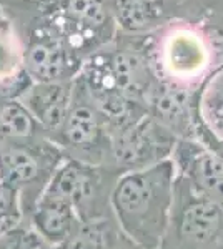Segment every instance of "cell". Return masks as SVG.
Listing matches in <instances>:
<instances>
[{"instance_id":"9","label":"cell","mask_w":223,"mask_h":249,"mask_svg":"<svg viewBox=\"0 0 223 249\" xmlns=\"http://www.w3.org/2000/svg\"><path fill=\"white\" fill-rule=\"evenodd\" d=\"M178 140L148 115L112 135L113 168L120 173L143 170L172 158Z\"/></svg>"},{"instance_id":"8","label":"cell","mask_w":223,"mask_h":249,"mask_svg":"<svg viewBox=\"0 0 223 249\" xmlns=\"http://www.w3.org/2000/svg\"><path fill=\"white\" fill-rule=\"evenodd\" d=\"M39 10L83 62L119 35L110 0H57Z\"/></svg>"},{"instance_id":"19","label":"cell","mask_w":223,"mask_h":249,"mask_svg":"<svg viewBox=\"0 0 223 249\" xmlns=\"http://www.w3.org/2000/svg\"><path fill=\"white\" fill-rule=\"evenodd\" d=\"M22 219L19 196L14 190L0 183V232Z\"/></svg>"},{"instance_id":"4","label":"cell","mask_w":223,"mask_h":249,"mask_svg":"<svg viewBox=\"0 0 223 249\" xmlns=\"http://www.w3.org/2000/svg\"><path fill=\"white\" fill-rule=\"evenodd\" d=\"M158 249H223V204L177 175L168 226Z\"/></svg>"},{"instance_id":"18","label":"cell","mask_w":223,"mask_h":249,"mask_svg":"<svg viewBox=\"0 0 223 249\" xmlns=\"http://www.w3.org/2000/svg\"><path fill=\"white\" fill-rule=\"evenodd\" d=\"M47 246L28 221L20 219L0 232V249H42Z\"/></svg>"},{"instance_id":"6","label":"cell","mask_w":223,"mask_h":249,"mask_svg":"<svg viewBox=\"0 0 223 249\" xmlns=\"http://www.w3.org/2000/svg\"><path fill=\"white\" fill-rule=\"evenodd\" d=\"M54 143L62 150L65 158L92 166L113 168L108 124L79 77L74 80L65 122Z\"/></svg>"},{"instance_id":"7","label":"cell","mask_w":223,"mask_h":249,"mask_svg":"<svg viewBox=\"0 0 223 249\" xmlns=\"http://www.w3.org/2000/svg\"><path fill=\"white\" fill-rule=\"evenodd\" d=\"M120 171L92 166L65 158L57 168L43 195L54 196L74 208L82 221L108 218L112 214V191Z\"/></svg>"},{"instance_id":"22","label":"cell","mask_w":223,"mask_h":249,"mask_svg":"<svg viewBox=\"0 0 223 249\" xmlns=\"http://www.w3.org/2000/svg\"><path fill=\"white\" fill-rule=\"evenodd\" d=\"M5 5H15V3H20V2H23V0H2Z\"/></svg>"},{"instance_id":"21","label":"cell","mask_w":223,"mask_h":249,"mask_svg":"<svg viewBox=\"0 0 223 249\" xmlns=\"http://www.w3.org/2000/svg\"><path fill=\"white\" fill-rule=\"evenodd\" d=\"M119 249H143V248L137 246V244H133L132 241H128L127 238H125L123 241H122V244H120Z\"/></svg>"},{"instance_id":"12","label":"cell","mask_w":223,"mask_h":249,"mask_svg":"<svg viewBox=\"0 0 223 249\" xmlns=\"http://www.w3.org/2000/svg\"><path fill=\"white\" fill-rule=\"evenodd\" d=\"M182 0H110L117 29L125 35H150L175 18Z\"/></svg>"},{"instance_id":"16","label":"cell","mask_w":223,"mask_h":249,"mask_svg":"<svg viewBox=\"0 0 223 249\" xmlns=\"http://www.w3.org/2000/svg\"><path fill=\"white\" fill-rule=\"evenodd\" d=\"M0 140L37 142L48 138L43 128L19 98L0 95Z\"/></svg>"},{"instance_id":"17","label":"cell","mask_w":223,"mask_h":249,"mask_svg":"<svg viewBox=\"0 0 223 249\" xmlns=\"http://www.w3.org/2000/svg\"><path fill=\"white\" fill-rule=\"evenodd\" d=\"M125 236L113 216L82 221L62 246L54 249H119Z\"/></svg>"},{"instance_id":"3","label":"cell","mask_w":223,"mask_h":249,"mask_svg":"<svg viewBox=\"0 0 223 249\" xmlns=\"http://www.w3.org/2000/svg\"><path fill=\"white\" fill-rule=\"evenodd\" d=\"M12 18L22 23L15 27L22 38L23 71L32 83H68L79 77L83 60L67 45L42 10L35 7V14L28 18L23 14H12Z\"/></svg>"},{"instance_id":"23","label":"cell","mask_w":223,"mask_h":249,"mask_svg":"<svg viewBox=\"0 0 223 249\" xmlns=\"http://www.w3.org/2000/svg\"><path fill=\"white\" fill-rule=\"evenodd\" d=\"M3 14H5V3H3L2 0H0V18L3 17Z\"/></svg>"},{"instance_id":"20","label":"cell","mask_w":223,"mask_h":249,"mask_svg":"<svg viewBox=\"0 0 223 249\" xmlns=\"http://www.w3.org/2000/svg\"><path fill=\"white\" fill-rule=\"evenodd\" d=\"M25 2L32 3V5H35L37 9H45V7L52 5V3L57 2V0H25Z\"/></svg>"},{"instance_id":"13","label":"cell","mask_w":223,"mask_h":249,"mask_svg":"<svg viewBox=\"0 0 223 249\" xmlns=\"http://www.w3.org/2000/svg\"><path fill=\"white\" fill-rule=\"evenodd\" d=\"M74 82L68 83H32L20 93L19 100L25 105L47 138L54 142L62 128L72 98Z\"/></svg>"},{"instance_id":"15","label":"cell","mask_w":223,"mask_h":249,"mask_svg":"<svg viewBox=\"0 0 223 249\" xmlns=\"http://www.w3.org/2000/svg\"><path fill=\"white\" fill-rule=\"evenodd\" d=\"M25 221L50 248L62 246L82 223L70 204L48 195H42Z\"/></svg>"},{"instance_id":"5","label":"cell","mask_w":223,"mask_h":249,"mask_svg":"<svg viewBox=\"0 0 223 249\" xmlns=\"http://www.w3.org/2000/svg\"><path fill=\"white\" fill-rule=\"evenodd\" d=\"M63 160L65 155L50 140H0V183L17 193L23 221L30 216Z\"/></svg>"},{"instance_id":"14","label":"cell","mask_w":223,"mask_h":249,"mask_svg":"<svg viewBox=\"0 0 223 249\" xmlns=\"http://www.w3.org/2000/svg\"><path fill=\"white\" fill-rule=\"evenodd\" d=\"M197 140L223 156V65L206 77L195 93Z\"/></svg>"},{"instance_id":"11","label":"cell","mask_w":223,"mask_h":249,"mask_svg":"<svg viewBox=\"0 0 223 249\" xmlns=\"http://www.w3.org/2000/svg\"><path fill=\"white\" fill-rule=\"evenodd\" d=\"M195 93L157 78L145 100V110L177 140L197 138Z\"/></svg>"},{"instance_id":"1","label":"cell","mask_w":223,"mask_h":249,"mask_svg":"<svg viewBox=\"0 0 223 249\" xmlns=\"http://www.w3.org/2000/svg\"><path fill=\"white\" fill-rule=\"evenodd\" d=\"M172 160L120 173L112 191V214L122 234L143 249H158L165 236L175 195Z\"/></svg>"},{"instance_id":"10","label":"cell","mask_w":223,"mask_h":249,"mask_svg":"<svg viewBox=\"0 0 223 249\" xmlns=\"http://www.w3.org/2000/svg\"><path fill=\"white\" fill-rule=\"evenodd\" d=\"M178 176L197 191L223 204V156L197 138L178 140L172 153Z\"/></svg>"},{"instance_id":"24","label":"cell","mask_w":223,"mask_h":249,"mask_svg":"<svg viewBox=\"0 0 223 249\" xmlns=\"http://www.w3.org/2000/svg\"><path fill=\"white\" fill-rule=\"evenodd\" d=\"M42 249H54V248H50V246H43Z\"/></svg>"},{"instance_id":"2","label":"cell","mask_w":223,"mask_h":249,"mask_svg":"<svg viewBox=\"0 0 223 249\" xmlns=\"http://www.w3.org/2000/svg\"><path fill=\"white\" fill-rule=\"evenodd\" d=\"M148 55L157 78L197 91L218 68L206 38L193 23L175 17L155 34L147 35Z\"/></svg>"}]
</instances>
